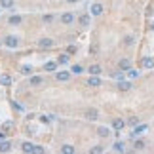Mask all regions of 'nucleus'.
Instances as JSON below:
<instances>
[{"label":"nucleus","instance_id":"nucleus-27","mask_svg":"<svg viewBox=\"0 0 154 154\" xmlns=\"http://www.w3.org/2000/svg\"><path fill=\"white\" fill-rule=\"evenodd\" d=\"M91 152H93V154H99V152H103V147H93V148H91Z\"/></svg>","mask_w":154,"mask_h":154},{"label":"nucleus","instance_id":"nucleus-26","mask_svg":"<svg viewBox=\"0 0 154 154\" xmlns=\"http://www.w3.org/2000/svg\"><path fill=\"white\" fill-rule=\"evenodd\" d=\"M82 71H84V69L80 67V65H74V67H72V72H74V74H80Z\"/></svg>","mask_w":154,"mask_h":154},{"label":"nucleus","instance_id":"nucleus-12","mask_svg":"<svg viewBox=\"0 0 154 154\" xmlns=\"http://www.w3.org/2000/svg\"><path fill=\"white\" fill-rule=\"evenodd\" d=\"M112 128H114V129H122V128H124V120H120V118H116L114 122H112Z\"/></svg>","mask_w":154,"mask_h":154},{"label":"nucleus","instance_id":"nucleus-13","mask_svg":"<svg viewBox=\"0 0 154 154\" xmlns=\"http://www.w3.org/2000/svg\"><path fill=\"white\" fill-rule=\"evenodd\" d=\"M145 131H148L147 126H137V128H135V131H133V135H141V133H145Z\"/></svg>","mask_w":154,"mask_h":154},{"label":"nucleus","instance_id":"nucleus-1","mask_svg":"<svg viewBox=\"0 0 154 154\" xmlns=\"http://www.w3.org/2000/svg\"><path fill=\"white\" fill-rule=\"evenodd\" d=\"M55 78H57L59 82H67V80L71 78V72H69V71H61V72L55 74Z\"/></svg>","mask_w":154,"mask_h":154},{"label":"nucleus","instance_id":"nucleus-30","mask_svg":"<svg viewBox=\"0 0 154 154\" xmlns=\"http://www.w3.org/2000/svg\"><path fill=\"white\" fill-rule=\"evenodd\" d=\"M137 124H139L137 118H129V126H137Z\"/></svg>","mask_w":154,"mask_h":154},{"label":"nucleus","instance_id":"nucleus-11","mask_svg":"<svg viewBox=\"0 0 154 154\" xmlns=\"http://www.w3.org/2000/svg\"><path fill=\"white\" fill-rule=\"evenodd\" d=\"M88 71H90V74H101V67L99 65H91Z\"/></svg>","mask_w":154,"mask_h":154},{"label":"nucleus","instance_id":"nucleus-5","mask_svg":"<svg viewBox=\"0 0 154 154\" xmlns=\"http://www.w3.org/2000/svg\"><path fill=\"white\" fill-rule=\"evenodd\" d=\"M38 46H40V48H51V46H53V42H51L50 38H42V40L38 42Z\"/></svg>","mask_w":154,"mask_h":154},{"label":"nucleus","instance_id":"nucleus-19","mask_svg":"<svg viewBox=\"0 0 154 154\" xmlns=\"http://www.w3.org/2000/svg\"><path fill=\"white\" fill-rule=\"evenodd\" d=\"M0 6H2V8H12L13 6V0H0Z\"/></svg>","mask_w":154,"mask_h":154},{"label":"nucleus","instance_id":"nucleus-4","mask_svg":"<svg viewBox=\"0 0 154 154\" xmlns=\"http://www.w3.org/2000/svg\"><path fill=\"white\" fill-rule=\"evenodd\" d=\"M86 118H88V120H97V110L95 109H88L86 110Z\"/></svg>","mask_w":154,"mask_h":154},{"label":"nucleus","instance_id":"nucleus-18","mask_svg":"<svg viewBox=\"0 0 154 154\" xmlns=\"http://www.w3.org/2000/svg\"><path fill=\"white\" fill-rule=\"evenodd\" d=\"M78 21H80V25H84V27L90 25V17H88V15H80V19H78Z\"/></svg>","mask_w":154,"mask_h":154},{"label":"nucleus","instance_id":"nucleus-14","mask_svg":"<svg viewBox=\"0 0 154 154\" xmlns=\"http://www.w3.org/2000/svg\"><path fill=\"white\" fill-rule=\"evenodd\" d=\"M61 152H65V154H72V152H74V147H71V145H63V147H61Z\"/></svg>","mask_w":154,"mask_h":154},{"label":"nucleus","instance_id":"nucleus-32","mask_svg":"<svg viewBox=\"0 0 154 154\" xmlns=\"http://www.w3.org/2000/svg\"><path fill=\"white\" fill-rule=\"evenodd\" d=\"M67 2H71V4H74V2H78V0H67Z\"/></svg>","mask_w":154,"mask_h":154},{"label":"nucleus","instance_id":"nucleus-16","mask_svg":"<svg viewBox=\"0 0 154 154\" xmlns=\"http://www.w3.org/2000/svg\"><path fill=\"white\" fill-rule=\"evenodd\" d=\"M23 152H34V145H31V143H23Z\"/></svg>","mask_w":154,"mask_h":154},{"label":"nucleus","instance_id":"nucleus-24","mask_svg":"<svg viewBox=\"0 0 154 154\" xmlns=\"http://www.w3.org/2000/svg\"><path fill=\"white\" fill-rule=\"evenodd\" d=\"M55 67L57 65L53 63V61H50V63H46V71H55Z\"/></svg>","mask_w":154,"mask_h":154},{"label":"nucleus","instance_id":"nucleus-2","mask_svg":"<svg viewBox=\"0 0 154 154\" xmlns=\"http://www.w3.org/2000/svg\"><path fill=\"white\" fill-rule=\"evenodd\" d=\"M4 44H6L8 48H17V44H19V42H17V38H15V36H8V38L4 40Z\"/></svg>","mask_w":154,"mask_h":154},{"label":"nucleus","instance_id":"nucleus-7","mask_svg":"<svg viewBox=\"0 0 154 154\" xmlns=\"http://www.w3.org/2000/svg\"><path fill=\"white\" fill-rule=\"evenodd\" d=\"M101 12H103L101 4H93V6H91V13H93V15H101Z\"/></svg>","mask_w":154,"mask_h":154},{"label":"nucleus","instance_id":"nucleus-9","mask_svg":"<svg viewBox=\"0 0 154 154\" xmlns=\"http://www.w3.org/2000/svg\"><path fill=\"white\" fill-rule=\"evenodd\" d=\"M88 84H90V86H93V88H95V86H99V84H101V80L97 78V74H93V76H91L90 80H88Z\"/></svg>","mask_w":154,"mask_h":154},{"label":"nucleus","instance_id":"nucleus-25","mask_svg":"<svg viewBox=\"0 0 154 154\" xmlns=\"http://www.w3.org/2000/svg\"><path fill=\"white\" fill-rule=\"evenodd\" d=\"M145 148V143L143 141H135V150H143Z\"/></svg>","mask_w":154,"mask_h":154},{"label":"nucleus","instance_id":"nucleus-28","mask_svg":"<svg viewBox=\"0 0 154 154\" xmlns=\"http://www.w3.org/2000/svg\"><path fill=\"white\" fill-rule=\"evenodd\" d=\"M59 63H69V55H61V57H59Z\"/></svg>","mask_w":154,"mask_h":154},{"label":"nucleus","instance_id":"nucleus-15","mask_svg":"<svg viewBox=\"0 0 154 154\" xmlns=\"http://www.w3.org/2000/svg\"><path fill=\"white\" fill-rule=\"evenodd\" d=\"M143 67H145V69H152V67H154V61H152L150 57H148V59H143Z\"/></svg>","mask_w":154,"mask_h":154},{"label":"nucleus","instance_id":"nucleus-3","mask_svg":"<svg viewBox=\"0 0 154 154\" xmlns=\"http://www.w3.org/2000/svg\"><path fill=\"white\" fill-rule=\"evenodd\" d=\"M61 21H63L65 25H71L72 21H74V15H72V13H63V15H61Z\"/></svg>","mask_w":154,"mask_h":154},{"label":"nucleus","instance_id":"nucleus-8","mask_svg":"<svg viewBox=\"0 0 154 154\" xmlns=\"http://www.w3.org/2000/svg\"><path fill=\"white\" fill-rule=\"evenodd\" d=\"M97 133L101 135V137H109V135H110V131H109V128H105V126H101V128L97 129Z\"/></svg>","mask_w":154,"mask_h":154},{"label":"nucleus","instance_id":"nucleus-20","mask_svg":"<svg viewBox=\"0 0 154 154\" xmlns=\"http://www.w3.org/2000/svg\"><path fill=\"white\" fill-rule=\"evenodd\" d=\"M10 23H12V25H19L21 17H19V15H12V17H10Z\"/></svg>","mask_w":154,"mask_h":154},{"label":"nucleus","instance_id":"nucleus-23","mask_svg":"<svg viewBox=\"0 0 154 154\" xmlns=\"http://www.w3.org/2000/svg\"><path fill=\"white\" fill-rule=\"evenodd\" d=\"M129 88H131V84H129V82H120V90H122V91L129 90Z\"/></svg>","mask_w":154,"mask_h":154},{"label":"nucleus","instance_id":"nucleus-31","mask_svg":"<svg viewBox=\"0 0 154 154\" xmlns=\"http://www.w3.org/2000/svg\"><path fill=\"white\" fill-rule=\"evenodd\" d=\"M114 78H116V80H122V78H124V74H122V72H116V74H114Z\"/></svg>","mask_w":154,"mask_h":154},{"label":"nucleus","instance_id":"nucleus-10","mask_svg":"<svg viewBox=\"0 0 154 154\" xmlns=\"http://www.w3.org/2000/svg\"><path fill=\"white\" fill-rule=\"evenodd\" d=\"M10 148H12V145H10L8 141L0 143V152H10Z\"/></svg>","mask_w":154,"mask_h":154},{"label":"nucleus","instance_id":"nucleus-21","mask_svg":"<svg viewBox=\"0 0 154 154\" xmlns=\"http://www.w3.org/2000/svg\"><path fill=\"white\" fill-rule=\"evenodd\" d=\"M10 82H12V78L8 76V74H2V76H0V84H6V86H8Z\"/></svg>","mask_w":154,"mask_h":154},{"label":"nucleus","instance_id":"nucleus-17","mask_svg":"<svg viewBox=\"0 0 154 154\" xmlns=\"http://www.w3.org/2000/svg\"><path fill=\"white\" fill-rule=\"evenodd\" d=\"M40 84H42V78L40 76H32L31 78V86H40Z\"/></svg>","mask_w":154,"mask_h":154},{"label":"nucleus","instance_id":"nucleus-29","mask_svg":"<svg viewBox=\"0 0 154 154\" xmlns=\"http://www.w3.org/2000/svg\"><path fill=\"white\" fill-rule=\"evenodd\" d=\"M21 72H23V74H31V67H23Z\"/></svg>","mask_w":154,"mask_h":154},{"label":"nucleus","instance_id":"nucleus-22","mask_svg":"<svg viewBox=\"0 0 154 154\" xmlns=\"http://www.w3.org/2000/svg\"><path fill=\"white\" fill-rule=\"evenodd\" d=\"M114 152H124V145L122 143H114V148H112Z\"/></svg>","mask_w":154,"mask_h":154},{"label":"nucleus","instance_id":"nucleus-6","mask_svg":"<svg viewBox=\"0 0 154 154\" xmlns=\"http://www.w3.org/2000/svg\"><path fill=\"white\" fill-rule=\"evenodd\" d=\"M120 69H122V71H129V69H131L129 59H122V61H120Z\"/></svg>","mask_w":154,"mask_h":154}]
</instances>
